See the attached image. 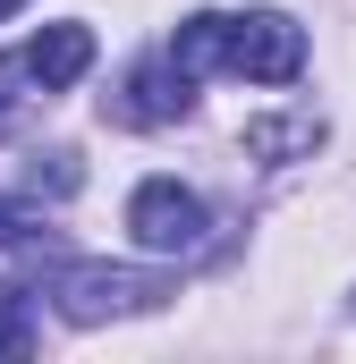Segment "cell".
I'll use <instances>...</instances> for the list:
<instances>
[{
    "mask_svg": "<svg viewBox=\"0 0 356 364\" xmlns=\"http://www.w3.org/2000/svg\"><path fill=\"white\" fill-rule=\"evenodd\" d=\"M34 186H51V195H77V186H85L77 153H34Z\"/></svg>",
    "mask_w": 356,
    "mask_h": 364,
    "instance_id": "obj_10",
    "label": "cell"
},
{
    "mask_svg": "<svg viewBox=\"0 0 356 364\" xmlns=\"http://www.w3.org/2000/svg\"><path fill=\"white\" fill-rule=\"evenodd\" d=\"M221 26H229L221 9H195V17L178 26L170 60H178V68H187V77H212V68H221Z\"/></svg>",
    "mask_w": 356,
    "mask_h": 364,
    "instance_id": "obj_7",
    "label": "cell"
},
{
    "mask_svg": "<svg viewBox=\"0 0 356 364\" xmlns=\"http://www.w3.org/2000/svg\"><path fill=\"white\" fill-rule=\"evenodd\" d=\"M51 296H60V314L77 331H93V322H119V314H153L170 296V279L162 272H127V263H60L51 272Z\"/></svg>",
    "mask_w": 356,
    "mask_h": 364,
    "instance_id": "obj_1",
    "label": "cell"
},
{
    "mask_svg": "<svg viewBox=\"0 0 356 364\" xmlns=\"http://www.w3.org/2000/svg\"><path fill=\"white\" fill-rule=\"evenodd\" d=\"M0 136H17V93H9V77H0Z\"/></svg>",
    "mask_w": 356,
    "mask_h": 364,
    "instance_id": "obj_11",
    "label": "cell"
},
{
    "mask_svg": "<svg viewBox=\"0 0 356 364\" xmlns=\"http://www.w3.org/2000/svg\"><path fill=\"white\" fill-rule=\"evenodd\" d=\"M323 144V110H263L246 119V153L255 161H314Z\"/></svg>",
    "mask_w": 356,
    "mask_h": 364,
    "instance_id": "obj_6",
    "label": "cell"
},
{
    "mask_svg": "<svg viewBox=\"0 0 356 364\" xmlns=\"http://www.w3.org/2000/svg\"><path fill=\"white\" fill-rule=\"evenodd\" d=\"M34 348V305L17 279H0V356H26Z\"/></svg>",
    "mask_w": 356,
    "mask_h": 364,
    "instance_id": "obj_8",
    "label": "cell"
},
{
    "mask_svg": "<svg viewBox=\"0 0 356 364\" xmlns=\"http://www.w3.org/2000/svg\"><path fill=\"white\" fill-rule=\"evenodd\" d=\"M9 9H26V0H0V17H9Z\"/></svg>",
    "mask_w": 356,
    "mask_h": 364,
    "instance_id": "obj_12",
    "label": "cell"
},
{
    "mask_svg": "<svg viewBox=\"0 0 356 364\" xmlns=\"http://www.w3.org/2000/svg\"><path fill=\"white\" fill-rule=\"evenodd\" d=\"M34 237H43V212L17 203V195H0V246H34Z\"/></svg>",
    "mask_w": 356,
    "mask_h": 364,
    "instance_id": "obj_9",
    "label": "cell"
},
{
    "mask_svg": "<svg viewBox=\"0 0 356 364\" xmlns=\"http://www.w3.org/2000/svg\"><path fill=\"white\" fill-rule=\"evenodd\" d=\"M17 68H26L43 93H68V85L93 68V34H85V26H43V34L17 51Z\"/></svg>",
    "mask_w": 356,
    "mask_h": 364,
    "instance_id": "obj_5",
    "label": "cell"
},
{
    "mask_svg": "<svg viewBox=\"0 0 356 364\" xmlns=\"http://www.w3.org/2000/svg\"><path fill=\"white\" fill-rule=\"evenodd\" d=\"M221 68L246 77V85H288V77L305 68V34H297V17H280V9L229 17V26H221Z\"/></svg>",
    "mask_w": 356,
    "mask_h": 364,
    "instance_id": "obj_2",
    "label": "cell"
},
{
    "mask_svg": "<svg viewBox=\"0 0 356 364\" xmlns=\"http://www.w3.org/2000/svg\"><path fill=\"white\" fill-rule=\"evenodd\" d=\"M187 110H195V77L178 68L170 51H162V60H136L127 85H119V102H110L119 127H170V119H187Z\"/></svg>",
    "mask_w": 356,
    "mask_h": 364,
    "instance_id": "obj_4",
    "label": "cell"
},
{
    "mask_svg": "<svg viewBox=\"0 0 356 364\" xmlns=\"http://www.w3.org/2000/svg\"><path fill=\"white\" fill-rule=\"evenodd\" d=\"M127 229H136V246L145 255H195L204 246V195L178 178H145L136 195H127Z\"/></svg>",
    "mask_w": 356,
    "mask_h": 364,
    "instance_id": "obj_3",
    "label": "cell"
}]
</instances>
